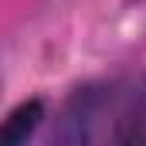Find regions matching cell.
Here are the masks:
<instances>
[{"label": "cell", "instance_id": "2", "mask_svg": "<svg viewBox=\"0 0 146 146\" xmlns=\"http://www.w3.org/2000/svg\"><path fill=\"white\" fill-rule=\"evenodd\" d=\"M129 146H146V143H129Z\"/></svg>", "mask_w": 146, "mask_h": 146}, {"label": "cell", "instance_id": "1", "mask_svg": "<svg viewBox=\"0 0 146 146\" xmlns=\"http://www.w3.org/2000/svg\"><path fill=\"white\" fill-rule=\"evenodd\" d=\"M37 122H41V102H37V99L17 106V109L7 115V122H3L0 146H24V143H27V136L37 129Z\"/></svg>", "mask_w": 146, "mask_h": 146}]
</instances>
